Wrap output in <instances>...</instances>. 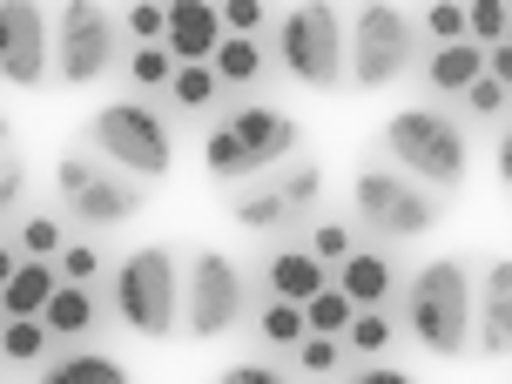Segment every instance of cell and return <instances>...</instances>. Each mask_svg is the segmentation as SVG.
I'll return each instance as SVG.
<instances>
[{"label": "cell", "mask_w": 512, "mask_h": 384, "mask_svg": "<svg viewBox=\"0 0 512 384\" xmlns=\"http://www.w3.org/2000/svg\"><path fill=\"white\" fill-rule=\"evenodd\" d=\"M61 243H68L61 216H48V209H41V216H21V236H14V250H21V256H54Z\"/></svg>", "instance_id": "cell-29"}, {"label": "cell", "mask_w": 512, "mask_h": 384, "mask_svg": "<svg viewBox=\"0 0 512 384\" xmlns=\"http://www.w3.org/2000/svg\"><path fill=\"white\" fill-rule=\"evenodd\" d=\"M472 317H479V358H506L512 351V256L486 263V277L472 283Z\"/></svg>", "instance_id": "cell-14"}, {"label": "cell", "mask_w": 512, "mask_h": 384, "mask_svg": "<svg viewBox=\"0 0 512 384\" xmlns=\"http://www.w3.org/2000/svg\"><path fill=\"white\" fill-rule=\"evenodd\" d=\"M250 317V277L223 250H196L182 277V324L189 337H230Z\"/></svg>", "instance_id": "cell-12"}, {"label": "cell", "mask_w": 512, "mask_h": 384, "mask_svg": "<svg viewBox=\"0 0 512 384\" xmlns=\"http://www.w3.org/2000/svg\"><path fill=\"white\" fill-rule=\"evenodd\" d=\"M290 351H297V371H304V378H337L344 358H351V351H344V337H331V331H304Z\"/></svg>", "instance_id": "cell-26"}, {"label": "cell", "mask_w": 512, "mask_h": 384, "mask_svg": "<svg viewBox=\"0 0 512 384\" xmlns=\"http://www.w3.org/2000/svg\"><path fill=\"white\" fill-rule=\"evenodd\" d=\"M0 142H7V122H0Z\"/></svg>", "instance_id": "cell-41"}, {"label": "cell", "mask_w": 512, "mask_h": 384, "mask_svg": "<svg viewBox=\"0 0 512 384\" xmlns=\"http://www.w3.org/2000/svg\"><path fill=\"white\" fill-rule=\"evenodd\" d=\"M54 203H61V216L75 223V230H122L128 216H142L149 209V189L135 176H122L115 162H102V155H61L54 162Z\"/></svg>", "instance_id": "cell-6"}, {"label": "cell", "mask_w": 512, "mask_h": 384, "mask_svg": "<svg viewBox=\"0 0 512 384\" xmlns=\"http://www.w3.org/2000/svg\"><path fill=\"white\" fill-rule=\"evenodd\" d=\"M384 155L391 169H405L411 182H425L438 196H452L472 169V142H465V122H452L445 108L418 102V108H398L384 122Z\"/></svg>", "instance_id": "cell-3"}, {"label": "cell", "mask_w": 512, "mask_h": 384, "mask_svg": "<svg viewBox=\"0 0 512 384\" xmlns=\"http://www.w3.org/2000/svg\"><path fill=\"white\" fill-rule=\"evenodd\" d=\"M162 88H169V102H176L182 115H209V108H216V95H223V81H216V68H209V61H176Z\"/></svg>", "instance_id": "cell-22"}, {"label": "cell", "mask_w": 512, "mask_h": 384, "mask_svg": "<svg viewBox=\"0 0 512 384\" xmlns=\"http://www.w3.org/2000/svg\"><path fill=\"white\" fill-rule=\"evenodd\" d=\"M337 290L351 297V310L358 304H391V297H398V263H391L378 243H358V250L337 263Z\"/></svg>", "instance_id": "cell-16"}, {"label": "cell", "mask_w": 512, "mask_h": 384, "mask_svg": "<svg viewBox=\"0 0 512 384\" xmlns=\"http://www.w3.org/2000/svg\"><path fill=\"white\" fill-rule=\"evenodd\" d=\"M48 61L54 81H68V88L108 81L122 61V14H108L102 0H61L48 14Z\"/></svg>", "instance_id": "cell-7"}, {"label": "cell", "mask_w": 512, "mask_h": 384, "mask_svg": "<svg viewBox=\"0 0 512 384\" xmlns=\"http://www.w3.org/2000/svg\"><path fill=\"white\" fill-rule=\"evenodd\" d=\"M344 378H351V384H405V371L364 351V358H344Z\"/></svg>", "instance_id": "cell-38"}, {"label": "cell", "mask_w": 512, "mask_h": 384, "mask_svg": "<svg viewBox=\"0 0 512 384\" xmlns=\"http://www.w3.org/2000/svg\"><path fill=\"white\" fill-rule=\"evenodd\" d=\"M418 61V27H411L405 7L391 0H351V27H344V75L351 88L378 95Z\"/></svg>", "instance_id": "cell-8"}, {"label": "cell", "mask_w": 512, "mask_h": 384, "mask_svg": "<svg viewBox=\"0 0 512 384\" xmlns=\"http://www.w3.org/2000/svg\"><path fill=\"white\" fill-rule=\"evenodd\" d=\"M88 149L115 162L122 176L135 182H162L176 169V135H169V115L142 95H122V102H102L88 115Z\"/></svg>", "instance_id": "cell-5"}, {"label": "cell", "mask_w": 512, "mask_h": 384, "mask_svg": "<svg viewBox=\"0 0 512 384\" xmlns=\"http://www.w3.org/2000/svg\"><path fill=\"white\" fill-rule=\"evenodd\" d=\"M209 68H216V81H223V88H256V81H263V68H270V54H263V41H256V34H216Z\"/></svg>", "instance_id": "cell-20"}, {"label": "cell", "mask_w": 512, "mask_h": 384, "mask_svg": "<svg viewBox=\"0 0 512 384\" xmlns=\"http://www.w3.org/2000/svg\"><path fill=\"white\" fill-rule=\"evenodd\" d=\"M223 384H283V364H263V358L223 364Z\"/></svg>", "instance_id": "cell-39"}, {"label": "cell", "mask_w": 512, "mask_h": 384, "mask_svg": "<svg viewBox=\"0 0 512 384\" xmlns=\"http://www.w3.org/2000/svg\"><path fill=\"white\" fill-rule=\"evenodd\" d=\"M41 378L48 384H122L128 371L115 358H102V351H61V358L41 364Z\"/></svg>", "instance_id": "cell-23"}, {"label": "cell", "mask_w": 512, "mask_h": 384, "mask_svg": "<svg viewBox=\"0 0 512 384\" xmlns=\"http://www.w3.org/2000/svg\"><path fill=\"white\" fill-rule=\"evenodd\" d=\"M169 68H176V54L162 48V41H135V54H128V81H135L142 95H155V88L169 81Z\"/></svg>", "instance_id": "cell-27"}, {"label": "cell", "mask_w": 512, "mask_h": 384, "mask_svg": "<svg viewBox=\"0 0 512 384\" xmlns=\"http://www.w3.org/2000/svg\"><path fill=\"white\" fill-rule=\"evenodd\" d=\"M277 68L317 95L344 88V14L337 0H297L277 21Z\"/></svg>", "instance_id": "cell-11"}, {"label": "cell", "mask_w": 512, "mask_h": 384, "mask_svg": "<svg viewBox=\"0 0 512 384\" xmlns=\"http://www.w3.org/2000/svg\"><path fill=\"white\" fill-rule=\"evenodd\" d=\"M465 41H479V48L506 41V0H465Z\"/></svg>", "instance_id": "cell-31"}, {"label": "cell", "mask_w": 512, "mask_h": 384, "mask_svg": "<svg viewBox=\"0 0 512 384\" xmlns=\"http://www.w3.org/2000/svg\"><path fill=\"white\" fill-rule=\"evenodd\" d=\"M54 283H61L54 256H21V263H14V277L0 283V310H7V317H41V304H48Z\"/></svg>", "instance_id": "cell-19"}, {"label": "cell", "mask_w": 512, "mask_h": 384, "mask_svg": "<svg viewBox=\"0 0 512 384\" xmlns=\"http://www.w3.org/2000/svg\"><path fill=\"white\" fill-rule=\"evenodd\" d=\"M459 102H465V115L499 122V115H506V81H499V75H472V81L459 88Z\"/></svg>", "instance_id": "cell-30"}, {"label": "cell", "mask_w": 512, "mask_h": 384, "mask_svg": "<svg viewBox=\"0 0 512 384\" xmlns=\"http://www.w3.org/2000/svg\"><path fill=\"white\" fill-rule=\"evenodd\" d=\"M216 34H223L216 0H162V48L176 61H209Z\"/></svg>", "instance_id": "cell-15"}, {"label": "cell", "mask_w": 512, "mask_h": 384, "mask_svg": "<svg viewBox=\"0 0 512 384\" xmlns=\"http://www.w3.org/2000/svg\"><path fill=\"white\" fill-rule=\"evenodd\" d=\"M425 34H432V41H459L465 34V0H432V7H425Z\"/></svg>", "instance_id": "cell-36"}, {"label": "cell", "mask_w": 512, "mask_h": 384, "mask_svg": "<svg viewBox=\"0 0 512 384\" xmlns=\"http://www.w3.org/2000/svg\"><path fill=\"white\" fill-rule=\"evenodd\" d=\"M48 0H0V81L48 88Z\"/></svg>", "instance_id": "cell-13"}, {"label": "cell", "mask_w": 512, "mask_h": 384, "mask_svg": "<svg viewBox=\"0 0 512 384\" xmlns=\"http://www.w3.org/2000/svg\"><path fill=\"white\" fill-rule=\"evenodd\" d=\"M41 324H48L54 344H81V337H95V324H102V304H95V283H54L48 304H41Z\"/></svg>", "instance_id": "cell-17"}, {"label": "cell", "mask_w": 512, "mask_h": 384, "mask_svg": "<svg viewBox=\"0 0 512 384\" xmlns=\"http://www.w3.org/2000/svg\"><path fill=\"white\" fill-rule=\"evenodd\" d=\"M317 203H324V169L310 155H283L263 176L223 182V216L250 236H297V223Z\"/></svg>", "instance_id": "cell-1"}, {"label": "cell", "mask_w": 512, "mask_h": 384, "mask_svg": "<svg viewBox=\"0 0 512 384\" xmlns=\"http://www.w3.org/2000/svg\"><path fill=\"white\" fill-rule=\"evenodd\" d=\"M54 270L68 283H95L102 277V250H95V243H61V250H54Z\"/></svg>", "instance_id": "cell-33"}, {"label": "cell", "mask_w": 512, "mask_h": 384, "mask_svg": "<svg viewBox=\"0 0 512 384\" xmlns=\"http://www.w3.org/2000/svg\"><path fill=\"white\" fill-rule=\"evenodd\" d=\"M14 263H21V250H14V243H7V236H0V283L14 277Z\"/></svg>", "instance_id": "cell-40"}, {"label": "cell", "mask_w": 512, "mask_h": 384, "mask_svg": "<svg viewBox=\"0 0 512 384\" xmlns=\"http://www.w3.org/2000/svg\"><path fill=\"white\" fill-rule=\"evenodd\" d=\"M344 317H351V297L337 290V283H324V290H310L304 297V331H344Z\"/></svg>", "instance_id": "cell-28"}, {"label": "cell", "mask_w": 512, "mask_h": 384, "mask_svg": "<svg viewBox=\"0 0 512 384\" xmlns=\"http://www.w3.org/2000/svg\"><path fill=\"white\" fill-rule=\"evenodd\" d=\"M472 75H486V48H479V41H438L432 48V61H425V81H432L438 95H459L465 81Z\"/></svg>", "instance_id": "cell-21"}, {"label": "cell", "mask_w": 512, "mask_h": 384, "mask_svg": "<svg viewBox=\"0 0 512 384\" xmlns=\"http://www.w3.org/2000/svg\"><path fill=\"white\" fill-rule=\"evenodd\" d=\"M216 21H223V34H263L270 7L263 0H216Z\"/></svg>", "instance_id": "cell-34"}, {"label": "cell", "mask_w": 512, "mask_h": 384, "mask_svg": "<svg viewBox=\"0 0 512 384\" xmlns=\"http://www.w3.org/2000/svg\"><path fill=\"white\" fill-rule=\"evenodd\" d=\"M54 337H48V324L41 317H0V358L7 364H41V351H48Z\"/></svg>", "instance_id": "cell-24"}, {"label": "cell", "mask_w": 512, "mask_h": 384, "mask_svg": "<svg viewBox=\"0 0 512 384\" xmlns=\"http://www.w3.org/2000/svg\"><path fill=\"white\" fill-rule=\"evenodd\" d=\"M0 317H7V310H0Z\"/></svg>", "instance_id": "cell-42"}, {"label": "cell", "mask_w": 512, "mask_h": 384, "mask_svg": "<svg viewBox=\"0 0 512 384\" xmlns=\"http://www.w3.org/2000/svg\"><path fill=\"white\" fill-rule=\"evenodd\" d=\"M122 27H128V41H162V0H135L122 14Z\"/></svg>", "instance_id": "cell-37"}, {"label": "cell", "mask_w": 512, "mask_h": 384, "mask_svg": "<svg viewBox=\"0 0 512 384\" xmlns=\"http://www.w3.org/2000/svg\"><path fill=\"white\" fill-rule=\"evenodd\" d=\"M108 297H115V317H122L135 337H169L182 324V277H176V256L162 243H142L115 263L108 277Z\"/></svg>", "instance_id": "cell-10"}, {"label": "cell", "mask_w": 512, "mask_h": 384, "mask_svg": "<svg viewBox=\"0 0 512 384\" xmlns=\"http://www.w3.org/2000/svg\"><path fill=\"white\" fill-rule=\"evenodd\" d=\"M405 331L432 351V358H459L472 337V263L459 256H432L405 277Z\"/></svg>", "instance_id": "cell-4"}, {"label": "cell", "mask_w": 512, "mask_h": 384, "mask_svg": "<svg viewBox=\"0 0 512 384\" xmlns=\"http://www.w3.org/2000/svg\"><path fill=\"white\" fill-rule=\"evenodd\" d=\"M351 209H358V230L378 236V243L432 236L438 216H445L438 189L411 182L405 169H391V162H364V169H358V182H351Z\"/></svg>", "instance_id": "cell-9"}, {"label": "cell", "mask_w": 512, "mask_h": 384, "mask_svg": "<svg viewBox=\"0 0 512 384\" xmlns=\"http://www.w3.org/2000/svg\"><path fill=\"white\" fill-rule=\"evenodd\" d=\"M256 337H263L270 351H283V358H290V344L304 337V304H290V297H270V304L256 310Z\"/></svg>", "instance_id": "cell-25"}, {"label": "cell", "mask_w": 512, "mask_h": 384, "mask_svg": "<svg viewBox=\"0 0 512 384\" xmlns=\"http://www.w3.org/2000/svg\"><path fill=\"white\" fill-rule=\"evenodd\" d=\"M304 250L317 256L324 270H337L344 256L358 250V230H351V223H317V230H310V243H304Z\"/></svg>", "instance_id": "cell-32"}, {"label": "cell", "mask_w": 512, "mask_h": 384, "mask_svg": "<svg viewBox=\"0 0 512 384\" xmlns=\"http://www.w3.org/2000/svg\"><path fill=\"white\" fill-rule=\"evenodd\" d=\"M263 283H270V297L304 304L310 290H324V283H331V270H324L304 243H283V250H270V263H263Z\"/></svg>", "instance_id": "cell-18"}, {"label": "cell", "mask_w": 512, "mask_h": 384, "mask_svg": "<svg viewBox=\"0 0 512 384\" xmlns=\"http://www.w3.org/2000/svg\"><path fill=\"white\" fill-rule=\"evenodd\" d=\"M21 203H27V162L0 149V223H7Z\"/></svg>", "instance_id": "cell-35"}, {"label": "cell", "mask_w": 512, "mask_h": 384, "mask_svg": "<svg viewBox=\"0 0 512 384\" xmlns=\"http://www.w3.org/2000/svg\"><path fill=\"white\" fill-rule=\"evenodd\" d=\"M304 128L297 115H283L270 102H236L223 115H209V135H203V169L216 182H243V176H263L270 162L297 155Z\"/></svg>", "instance_id": "cell-2"}]
</instances>
